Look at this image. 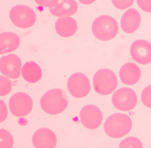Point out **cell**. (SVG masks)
I'll return each instance as SVG.
<instances>
[{"label": "cell", "instance_id": "cell-6", "mask_svg": "<svg viewBox=\"0 0 151 148\" xmlns=\"http://www.w3.org/2000/svg\"><path fill=\"white\" fill-rule=\"evenodd\" d=\"M114 107L119 110L128 111L133 110L137 102L135 91L129 88H121L116 91L111 98Z\"/></svg>", "mask_w": 151, "mask_h": 148}, {"label": "cell", "instance_id": "cell-27", "mask_svg": "<svg viewBox=\"0 0 151 148\" xmlns=\"http://www.w3.org/2000/svg\"><path fill=\"white\" fill-rule=\"evenodd\" d=\"M81 4L85 5H88L93 3L96 0H78Z\"/></svg>", "mask_w": 151, "mask_h": 148}, {"label": "cell", "instance_id": "cell-17", "mask_svg": "<svg viewBox=\"0 0 151 148\" xmlns=\"http://www.w3.org/2000/svg\"><path fill=\"white\" fill-rule=\"evenodd\" d=\"M19 36L12 32H4L0 34V54H4L15 50L19 45Z\"/></svg>", "mask_w": 151, "mask_h": 148}, {"label": "cell", "instance_id": "cell-24", "mask_svg": "<svg viewBox=\"0 0 151 148\" xmlns=\"http://www.w3.org/2000/svg\"><path fill=\"white\" fill-rule=\"evenodd\" d=\"M141 9L147 12H151V0H136Z\"/></svg>", "mask_w": 151, "mask_h": 148}, {"label": "cell", "instance_id": "cell-3", "mask_svg": "<svg viewBox=\"0 0 151 148\" xmlns=\"http://www.w3.org/2000/svg\"><path fill=\"white\" fill-rule=\"evenodd\" d=\"M91 31L97 39L109 41L116 37L119 31V27L113 17L103 15L94 20L91 25Z\"/></svg>", "mask_w": 151, "mask_h": 148}, {"label": "cell", "instance_id": "cell-7", "mask_svg": "<svg viewBox=\"0 0 151 148\" xmlns=\"http://www.w3.org/2000/svg\"><path fill=\"white\" fill-rule=\"evenodd\" d=\"M67 88L72 96L80 98L89 94L91 86L90 81L86 75L80 72H77L72 74L68 78Z\"/></svg>", "mask_w": 151, "mask_h": 148}, {"label": "cell", "instance_id": "cell-20", "mask_svg": "<svg viewBox=\"0 0 151 148\" xmlns=\"http://www.w3.org/2000/svg\"><path fill=\"white\" fill-rule=\"evenodd\" d=\"M119 148H143V144L138 138L128 137L120 142Z\"/></svg>", "mask_w": 151, "mask_h": 148}, {"label": "cell", "instance_id": "cell-23", "mask_svg": "<svg viewBox=\"0 0 151 148\" xmlns=\"http://www.w3.org/2000/svg\"><path fill=\"white\" fill-rule=\"evenodd\" d=\"M111 2L117 9H124L131 7L134 0H111Z\"/></svg>", "mask_w": 151, "mask_h": 148}, {"label": "cell", "instance_id": "cell-5", "mask_svg": "<svg viewBox=\"0 0 151 148\" xmlns=\"http://www.w3.org/2000/svg\"><path fill=\"white\" fill-rule=\"evenodd\" d=\"M9 18L15 25L22 28L31 27L36 21V14L33 9L22 5L12 7L9 12Z\"/></svg>", "mask_w": 151, "mask_h": 148}, {"label": "cell", "instance_id": "cell-8", "mask_svg": "<svg viewBox=\"0 0 151 148\" xmlns=\"http://www.w3.org/2000/svg\"><path fill=\"white\" fill-rule=\"evenodd\" d=\"M33 103L31 98L24 92H17L9 99V108L12 115L16 117L27 115L32 110Z\"/></svg>", "mask_w": 151, "mask_h": 148}, {"label": "cell", "instance_id": "cell-28", "mask_svg": "<svg viewBox=\"0 0 151 148\" xmlns=\"http://www.w3.org/2000/svg\"><path fill=\"white\" fill-rule=\"evenodd\" d=\"M150 148H151V147H150Z\"/></svg>", "mask_w": 151, "mask_h": 148}, {"label": "cell", "instance_id": "cell-22", "mask_svg": "<svg viewBox=\"0 0 151 148\" xmlns=\"http://www.w3.org/2000/svg\"><path fill=\"white\" fill-rule=\"evenodd\" d=\"M141 100L144 105L151 108V85L147 86L142 91Z\"/></svg>", "mask_w": 151, "mask_h": 148}, {"label": "cell", "instance_id": "cell-4", "mask_svg": "<svg viewBox=\"0 0 151 148\" xmlns=\"http://www.w3.org/2000/svg\"><path fill=\"white\" fill-rule=\"evenodd\" d=\"M93 81L95 91L103 95L113 92L117 85V79L115 73L109 69H101L97 71Z\"/></svg>", "mask_w": 151, "mask_h": 148}, {"label": "cell", "instance_id": "cell-26", "mask_svg": "<svg viewBox=\"0 0 151 148\" xmlns=\"http://www.w3.org/2000/svg\"><path fill=\"white\" fill-rule=\"evenodd\" d=\"M1 101V120L0 122H2L6 117V115H7V110H6V105L3 102L2 100H0Z\"/></svg>", "mask_w": 151, "mask_h": 148}, {"label": "cell", "instance_id": "cell-13", "mask_svg": "<svg viewBox=\"0 0 151 148\" xmlns=\"http://www.w3.org/2000/svg\"><path fill=\"white\" fill-rule=\"evenodd\" d=\"M141 17L139 11L134 8L128 9L122 17L120 25L122 30L126 33H133L140 26Z\"/></svg>", "mask_w": 151, "mask_h": 148}, {"label": "cell", "instance_id": "cell-11", "mask_svg": "<svg viewBox=\"0 0 151 148\" xmlns=\"http://www.w3.org/2000/svg\"><path fill=\"white\" fill-rule=\"evenodd\" d=\"M130 53L132 59L141 65H146L151 62V43L139 39L133 41L130 46Z\"/></svg>", "mask_w": 151, "mask_h": 148}, {"label": "cell", "instance_id": "cell-25", "mask_svg": "<svg viewBox=\"0 0 151 148\" xmlns=\"http://www.w3.org/2000/svg\"><path fill=\"white\" fill-rule=\"evenodd\" d=\"M34 1L39 5H41L42 7H49V8L54 7L59 2V0H34Z\"/></svg>", "mask_w": 151, "mask_h": 148}, {"label": "cell", "instance_id": "cell-2", "mask_svg": "<svg viewBox=\"0 0 151 148\" xmlns=\"http://www.w3.org/2000/svg\"><path fill=\"white\" fill-rule=\"evenodd\" d=\"M132 127L130 117L122 113H114L110 115L105 121L104 130L107 136L118 139L128 134Z\"/></svg>", "mask_w": 151, "mask_h": 148}, {"label": "cell", "instance_id": "cell-14", "mask_svg": "<svg viewBox=\"0 0 151 148\" xmlns=\"http://www.w3.org/2000/svg\"><path fill=\"white\" fill-rule=\"evenodd\" d=\"M140 76L141 72L139 66L131 62L123 65L119 71L121 81L128 85L136 84L139 81Z\"/></svg>", "mask_w": 151, "mask_h": 148}, {"label": "cell", "instance_id": "cell-9", "mask_svg": "<svg viewBox=\"0 0 151 148\" xmlns=\"http://www.w3.org/2000/svg\"><path fill=\"white\" fill-rule=\"evenodd\" d=\"M80 121L87 128L95 129L99 127L103 120L101 111L94 105L84 106L80 112Z\"/></svg>", "mask_w": 151, "mask_h": 148}, {"label": "cell", "instance_id": "cell-10", "mask_svg": "<svg viewBox=\"0 0 151 148\" xmlns=\"http://www.w3.org/2000/svg\"><path fill=\"white\" fill-rule=\"evenodd\" d=\"M21 65V60L18 56L9 54L1 58L0 71L8 78L16 79L20 76Z\"/></svg>", "mask_w": 151, "mask_h": 148}, {"label": "cell", "instance_id": "cell-12", "mask_svg": "<svg viewBox=\"0 0 151 148\" xmlns=\"http://www.w3.org/2000/svg\"><path fill=\"white\" fill-rule=\"evenodd\" d=\"M32 141L35 148H55L57 140L51 130L41 128L33 134Z\"/></svg>", "mask_w": 151, "mask_h": 148}, {"label": "cell", "instance_id": "cell-19", "mask_svg": "<svg viewBox=\"0 0 151 148\" xmlns=\"http://www.w3.org/2000/svg\"><path fill=\"white\" fill-rule=\"evenodd\" d=\"M0 148H12L14 140L12 135L5 129L0 130Z\"/></svg>", "mask_w": 151, "mask_h": 148}, {"label": "cell", "instance_id": "cell-1", "mask_svg": "<svg viewBox=\"0 0 151 148\" xmlns=\"http://www.w3.org/2000/svg\"><path fill=\"white\" fill-rule=\"evenodd\" d=\"M68 104V96L61 89H52L46 92L40 99L42 110L50 115H57L63 112Z\"/></svg>", "mask_w": 151, "mask_h": 148}, {"label": "cell", "instance_id": "cell-21", "mask_svg": "<svg viewBox=\"0 0 151 148\" xmlns=\"http://www.w3.org/2000/svg\"><path fill=\"white\" fill-rule=\"evenodd\" d=\"M12 89L11 81L2 76H0V95L4 96L9 94Z\"/></svg>", "mask_w": 151, "mask_h": 148}, {"label": "cell", "instance_id": "cell-18", "mask_svg": "<svg viewBox=\"0 0 151 148\" xmlns=\"http://www.w3.org/2000/svg\"><path fill=\"white\" fill-rule=\"evenodd\" d=\"M21 73L23 78L29 83H35L41 78L42 71L40 66L34 62H26L22 67Z\"/></svg>", "mask_w": 151, "mask_h": 148}, {"label": "cell", "instance_id": "cell-15", "mask_svg": "<svg viewBox=\"0 0 151 148\" xmlns=\"http://www.w3.org/2000/svg\"><path fill=\"white\" fill-rule=\"evenodd\" d=\"M78 5L75 0H59L58 4L50 8L52 15L58 17H70L77 11Z\"/></svg>", "mask_w": 151, "mask_h": 148}, {"label": "cell", "instance_id": "cell-16", "mask_svg": "<svg viewBox=\"0 0 151 148\" xmlns=\"http://www.w3.org/2000/svg\"><path fill=\"white\" fill-rule=\"evenodd\" d=\"M55 27L58 35L63 37H69L74 35L77 31V24L73 18L62 17L57 20Z\"/></svg>", "mask_w": 151, "mask_h": 148}]
</instances>
